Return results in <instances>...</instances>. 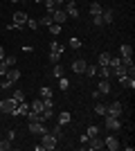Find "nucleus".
Here are the masks:
<instances>
[{"mask_svg": "<svg viewBox=\"0 0 135 151\" xmlns=\"http://www.w3.org/2000/svg\"><path fill=\"white\" fill-rule=\"evenodd\" d=\"M104 147H106V149H110V151H117L122 145H119V140H117L115 135H108V138L104 140Z\"/></svg>", "mask_w": 135, "mask_h": 151, "instance_id": "9d476101", "label": "nucleus"}, {"mask_svg": "<svg viewBox=\"0 0 135 151\" xmlns=\"http://www.w3.org/2000/svg\"><path fill=\"white\" fill-rule=\"evenodd\" d=\"M122 113H124L122 101H113V104L106 106V115H110V117H122Z\"/></svg>", "mask_w": 135, "mask_h": 151, "instance_id": "7ed1b4c3", "label": "nucleus"}, {"mask_svg": "<svg viewBox=\"0 0 135 151\" xmlns=\"http://www.w3.org/2000/svg\"><path fill=\"white\" fill-rule=\"evenodd\" d=\"M9 2H20V0H9Z\"/></svg>", "mask_w": 135, "mask_h": 151, "instance_id": "a18cd8bd", "label": "nucleus"}, {"mask_svg": "<svg viewBox=\"0 0 135 151\" xmlns=\"http://www.w3.org/2000/svg\"><path fill=\"white\" fill-rule=\"evenodd\" d=\"M52 77L54 79H61V77H65V70L61 63H54V68H52Z\"/></svg>", "mask_w": 135, "mask_h": 151, "instance_id": "a211bd4d", "label": "nucleus"}, {"mask_svg": "<svg viewBox=\"0 0 135 151\" xmlns=\"http://www.w3.org/2000/svg\"><path fill=\"white\" fill-rule=\"evenodd\" d=\"M86 135H88V140H90V138H95V135H99V126H95V124H92V126H88Z\"/></svg>", "mask_w": 135, "mask_h": 151, "instance_id": "a878e982", "label": "nucleus"}, {"mask_svg": "<svg viewBox=\"0 0 135 151\" xmlns=\"http://www.w3.org/2000/svg\"><path fill=\"white\" fill-rule=\"evenodd\" d=\"M52 2H54L56 7H61V5H63V0H52Z\"/></svg>", "mask_w": 135, "mask_h": 151, "instance_id": "c03bdc74", "label": "nucleus"}, {"mask_svg": "<svg viewBox=\"0 0 135 151\" xmlns=\"http://www.w3.org/2000/svg\"><path fill=\"white\" fill-rule=\"evenodd\" d=\"M11 149V142L9 140H0V151H9Z\"/></svg>", "mask_w": 135, "mask_h": 151, "instance_id": "e433bc0d", "label": "nucleus"}, {"mask_svg": "<svg viewBox=\"0 0 135 151\" xmlns=\"http://www.w3.org/2000/svg\"><path fill=\"white\" fill-rule=\"evenodd\" d=\"M29 133L43 135V133H47V126H43V122H29Z\"/></svg>", "mask_w": 135, "mask_h": 151, "instance_id": "6e6552de", "label": "nucleus"}, {"mask_svg": "<svg viewBox=\"0 0 135 151\" xmlns=\"http://www.w3.org/2000/svg\"><path fill=\"white\" fill-rule=\"evenodd\" d=\"M119 54H122V57H131V54H133V45L124 43L122 47H119Z\"/></svg>", "mask_w": 135, "mask_h": 151, "instance_id": "4be33fe9", "label": "nucleus"}, {"mask_svg": "<svg viewBox=\"0 0 135 151\" xmlns=\"http://www.w3.org/2000/svg\"><path fill=\"white\" fill-rule=\"evenodd\" d=\"M61 27H63V25H56V23H52V25H50V34H54V36H56V34H61Z\"/></svg>", "mask_w": 135, "mask_h": 151, "instance_id": "f704fd0d", "label": "nucleus"}, {"mask_svg": "<svg viewBox=\"0 0 135 151\" xmlns=\"http://www.w3.org/2000/svg\"><path fill=\"white\" fill-rule=\"evenodd\" d=\"M52 20H54L56 25H63L65 20H68V14H65V9H63V7H56V9L52 12Z\"/></svg>", "mask_w": 135, "mask_h": 151, "instance_id": "39448f33", "label": "nucleus"}, {"mask_svg": "<svg viewBox=\"0 0 135 151\" xmlns=\"http://www.w3.org/2000/svg\"><path fill=\"white\" fill-rule=\"evenodd\" d=\"M79 142H81V147H84V149H86V145H88V135H86V133H84V135L79 138Z\"/></svg>", "mask_w": 135, "mask_h": 151, "instance_id": "79ce46f5", "label": "nucleus"}, {"mask_svg": "<svg viewBox=\"0 0 135 151\" xmlns=\"http://www.w3.org/2000/svg\"><path fill=\"white\" fill-rule=\"evenodd\" d=\"M86 65H88V63H86L84 59H74V61H72V72L84 75V72H86Z\"/></svg>", "mask_w": 135, "mask_h": 151, "instance_id": "9b49d317", "label": "nucleus"}, {"mask_svg": "<svg viewBox=\"0 0 135 151\" xmlns=\"http://www.w3.org/2000/svg\"><path fill=\"white\" fill-rule=\"evenodd\" d=\"M11 97H14L16 101H25V93H23V90H14Z\"/></svg>", "mask_w": 135, "mask_h": 151, "instance_id": "72a5a7b5", "label": "nucleus"}, {"mask_svg": "<svg viewBox=\"0 0 135 151\" xmlns=\"http://www.w3.org/2000/svg\"><path fill=\"white\" fill-rule=\"evenodd\" d=\"M7 70H9V68H7V63H5V61H0V77H5V75H7Z\"/></svg>", "mask_w": 135, "mask_h": 151, "instance_id": "58836bf2", "label": "nucleus"}, {"mask_svg": "<svg viewBox=\"0 0 135 151\" xmlns=\"http://www.w3.org/2000/svg\"><path fill=\"white\" fill-rule=\"evenodd\" d=\"M2 61L7 63V68H16V57H14V54H5Z\"/></svg>", "mask_w": 135, "mask_h": 151, "instance_id": "393cba45", "label": "nucleus"}, {"mask_svg": "<svg viewBox=\"0 0 135 151\" xmlns=\"http://www.w3.org/2000/svg\"><path fill=\"white\" fill-rule=\"evenodd\" d=\"M16 104H18V101L14 99V97H9V99H2V101H0V111H2L5 115H14V108H16Z\"/></svg>", "mask_w": 135, "mask_h": 151, "instance_id": "20e7f679", "label": "nucleus"}, {"mask_svg": "<svg viewBox=\"0 0 135 151\" xmlns=\"http://www.w3.org/2000/svg\"><path fill=\"white\" fill-rule=\"evenodd\" d=\"M56 145H59V138H56V135H52L50 131L41 135V147H43L45 151H52V149H56Z\"/></svg>", "mask_w": 135, "mask_h": 151, "instance_id": "f03ea898", "label": "nucleus"}, {"mask_svg": "<svg viewBox=\"0 0 135 151\" xmlns=\"http://www.w3.org/2000/svg\"><path fill=\"white\" fill-rule=\"evenodd\" d=\"M97 90H99L101 95H108L110 90H113V88H110V81H108V79H99V86H97Z\"/></svg>", "mask_w": 135, "mask_h": 151, "instance_id": "f3484780", "label": "nucleus"}, {"mask_svg": "<svg viewBox=\"0 0 135 151\" xmlns=\"http://www.w3.org/2000/svg\"><path fill=\"white\" fill-rule=\"evenodd\" d=\"M56 81H59V88H61V90H68V88H70V81H68L65 77H61V79H56Z\"/></svg>", "mask_w": 135, "mask_h": 151, "instance_id": "7c9ffc66", "label": "nucleus"}, {"mask_svg": "<svg viewBox=\"0 0 135 151\" xmlns=\"http://www.w3.org/2000/svg\"><path fill=\"white\" fill-rule=\"evenodd\" d=\"M52 135H56V138H61V124H59V126H54V129H52Z\"/></svg>", "mask_w": 135, "mask_h": 151, "instance_id": "a19ab883", "label": "nucleus"}, {"mask_svg": "<svg viewBox=\"0 0 135 151\" xmlns=\"http://www.w3.org/2000/svg\"><path fill=\"white\" fill-rule=\"evenodd\" d=\"M70 120H72V115L68 113V111H61V113H59V124H61V126L70 124Z\"/></svg>", "mask_w": 135, "mask_h": 151, "instance_id": "6ab92c4d", "label": "nucleus"}, {"mask_svg": "<svg viewBox=\"0 0 135 151\" xmlns=\"http://www.w3.org/2000/svg\"><path fill=\"white\" fill-rule=\"evenodd\" d=\"M108 63H110V52H101L97 59V65H108Z\"/></svg>", "mask_w": 135, "mask_h": 151, "instance_id": "aec40b11", "label": "nucleus"}, {"mask_svg": "<svg viewBox=\"0 0 135 151\" xmlns=\"http://www.w3.org/2000/svg\"><path fill=\"white\" fill-rule=\"evenodd\" d=\"M101 20H104V25H113V20H115V14H113V9H101Z\"/></svg>", "mask_w": 135, "mask_h": 151, "instance_id": "4468645a", "label": "nucleus"}, {"mask_svg": "<svg viewBox=\"0 0 135 151\" xmlns=\"http://www.w3.org/2000/svg\"><path fill=\"white\" fill-rule=\"evenodd\" d=\"M34 2H45V0H34Z\"/></svg>", "mask_w": 135, "mask_h": 151, "instance_id": "49530a36", "label": "nucleus"}, {"mask_svg": "<svg viewBox=\"0 0 135 151\" xmlns=\"http://www.w3.org/2000/svg\"><path fill=\"white\" fill-rule=\"evenodd\" d=\"M18 79H20V72H18L16 68H9V70H7V75L2 77V81H0V88H2V90L11 88V86L18 81Z\"/></svg>", "mask_w": 135, "mask_h": 151, "instance_id": "f257e3e1", "label": "nucleus"}, {"mask_svg": "<svg viewBox=\"0 0 135 151\" xmlns=\"http://www.w3.org/2000/svg\"><path fill=\"white\" fill-rule=\"evenodd\" d=\"M50 63H61V54L59 52H50Z\"/></svg>", "mask_w": 135, "mask_h": 151, "instance_id": "c9c22d12", "label": "nucleus"}, {"mask_svg": "<svg viewBox=\"0 0 135 151\" xmlns=\"http://www.w3.org/2000/svg\"><path fill=\"white\" fill-rule=\"evenodd\" d=\"M41 99H52V88H41Z\"/></svg>", "mask_w": 135, "mask_h": 151, "instance_id": "c756f323", "label": "nucleus"}, {"mask_svg": "<svg viewBox=\"0 0 135 151\" xmlns=\"http://www.w3.org/2000/svg\"><path fill=\"white\" fill-rule=\"evenodd\" d=\"M29 108H32V111H36V113H41V111H43V99H41V97H36V99H34L32 101V106H29Z\"/></svg>", "mask_w": 135, "mask_h": 151, "instance_id": "412c9836", "label": "nucleus"}, {"mask_svg": "<svg viewBox=\"0 0 135 151\" xmlns=\"http://www.w3.org/2000/svg\"><path fill=\"white\" fill-rule=\"evenodd\" d=\"M27 113H29V104L18 101V104H16V108H14V117H25Z\"/></svg>", "mask_w": 135, "mask_h": 151, "instance_id": "0eeeda50", "label": "nucleus"}, {"mask_svg": "<svg viewBox=\"0 0 135 151\" xmlns=\"http://www.w3.org/2000/svg\"><path fill=\"white\" fill-rule=\"evenodd\" d=\"M84 75H88V77H97V65H86V72Z\"/></svg>", "mask_w": 135, "mask_h": 151, "instance_id": "2f4dec72", "label": "nucleus"}, {"mask_svg": "<svg viewBox=\"0 0 135 151\" xmlns=\"http://www.w3.org/2000/svg\"><path fill=\"white\" fill-rule=\"evenodd\" d=\"M104 117H106V122H104L106 129H110V131H119L122 129V120L119 117H110V115H104Z\"/></svg>", "mask_w": 135, "mask_h": 151, "instance_id": "423d86ee", "label": "nucleus"}, {"mask_svg": "<svg viewBox=\"0 0 135 151\" xmlns=\"http://www.w3.org/2000/svg\"><path fill=\"white\" fill-rule=\"evenodd\" d=\"M52 23H54V20H52V14H45L43 18H41V20H39V25H45V27H50V25H52Z\"/></svg>", "mask_w": 135, "mask_h": 151, "instance_id": "bb28decb", "label": "nucleus"}, {"mask_svg": "<svg viewBox=\"0 0 135 151\" xmlns=\"http://www.w3.org/2000/svg\"><path fill=\"white\" fill-rule=\"evenodd\" d=\"M68 45H70L72 50H79V47H81V41H79V38H77V36H72V38H70V41H68Z\"/></svg>", "mask_w": 135, "mask_h": 151, "instance_id": "cd10ccee", "label": "nucleus"}, {"mask_svg": "<svg viewBox=\"0 0 135 151\" xmlns=\"http://www.w3.org/2000/svg\"><path fill=\"white\" fill-rule=\"evenodd\" d=\"M25 25L29 27V29H39V20H36V18H27Z\"/></svg>", "mask_w": 135, "mask_h": 151, "instance_id": "473e14b6", "label": "nucleus"}, {"mask_svg": "<svg viewBox=\"0 0 135 151\" xmlns=\"http://www.w3.org/2000/svg\"><path fill=\"white\" fill-rule=\"evenodd\" d=\"M119 83H122L124 90H133V88H135V79H133V77H129V75L119 77Z\"/></svg>", "mask_w": 135, "mask_h": 151, "instance_id": "ddd939ff", "label": "nucleus"}, {"mask_svg": "<svg viewBox=\"0 0 135 151\" xmlns=\"http://www.w3.org/2000/svg\"><path fill=\"white\" fill-rule=\"evenodd\" d=\"M65 14H68V18H79V7H77V2H68V5H65Z\"/></svg>", "mask_w": 135, "mask_h": 151, "instance_id": "2eb2a0df", "label": "nucleus"}, {"mask_svg": "<svg viewBox=\"0 0 135 151\" xmlns=\"http://www.w3.org/2000/svg\"><path fill=\"white\" fill-rule=\"evenodd\" d=\"M0 115H2V111H0Z\"/></svg>", "mask_w": 135, "mask_h": 151, "instance_id": "de8ad7c7", "label": "nucleus"}, {"mask_svg": "<svg viewBox=\"0 0 135 151\" xmlns=\"http://www.w3.org/2000/svg\"><path fill=\"white\" fill-rule=\"evenodd\" d=\"M50 52H59V54H63V45L59 43V41H52V43H50Z\"/></svg>", "mask_w": 135, "mask_h": 151, "instance_id": "b1692460", "label": "nucleus"}, {"mask_svg": "<svg viewBox=\"0 0 135 151\" xmlns=\"http://www.w3.org/2000/svg\"><path fill=\"white\" fill-rule=\"evenodd\" d=\"M97 77H99V79H110V77H113L110 65H97Z\"/></svg>", "mask_w": 135, "mask_h": 151, "instance_id": "dca6fc26", "label": "nucleus"}, {"mask_svg": "<svg viewBox=\"0 0 135 151\" xmlns=\"http://www.w3.org/2000/svg\"><path fill=\"white\" fill-rule=\"evenodd\" d=\"M86 149H92V151H99V149H104V140L99 138V135L90 138V140H88V145H86Z\"/></svg>", "mask_w": 135, "mask_h": 151, "instance_id": "1a4fd4ad", "label": "nucleus"}, {"mask_svg": "<svg viewBox=\"0 0 135 151\" xmlns=\"http://www.w3.org/2000/svg\"><path fill=\"white\" fill-rule=\"evenodd\" d=\"M27 18H29V16H27L25 12H16V14H14V20H11V23H14L16 27H23V25L27 23Z\"/></svg>", "mask_w": 135, "mask_h": 151, "instance_id": "f8f14e48", "label": "nucleus"}, {"mask_svg": "<svg viewBox=\"0 0 135 151\" xmlns=\"http://www.w3.org/2000/svg\"><path fill=\"white\" fill-rule=\"evenodd\" d=\"M92 25H95V27H104V20H101V16H92Z\"/></svg>", "mask_w": 135, "mask_h": 151, "instance_id": "4c0bfd02", "label": "nucleus"}, {"mask_svg": "<svg viewBox=\"0 0 135 151\" xmlns=\"http://www.w3.org/2000/svg\"><path fill=\"white\" fill-rule=\"evenodd\" d=\"M101 9H104V7L99 5V2H92V5H90V16H99Z\"/></svg>", "mask_w": 135, "mask_h": 151, "instance_id": "5701e85b", "label": "nucleus"}, {"mask_svg": "<svg viewBox=\"0 0 135 151\" xmlns=\"http://www.w3.org/2000/svg\"><path fill=\"white\" fill-rule=\"evenodd\" d=\"M2 59H5V47L0 45V61H2Z\"/></svg>", "mask_w": 135, "mask_h": 151, "instance_id": "37998d69", "label": "nucleus"}, {"mask_svg": "<svg viewBox=\"0 0 135 151\" xmlns=\"http://www.w3.org/2000/svg\"><path fill=\"white\" fill-rule=\"evenodd\" d=\"M95 113H97V115H106V104L97 101V104H95Z\"/></svg>", "mask_w": 135, "mask_h": 151, "instance_id": "c85d7f7f", "label": "nucleus"}, {"mask_svg": "<svg viewBox=\"0 0 135 151\" xmlns=\"http://www.w3.org/2000/svg\"><path fill=\"white\" fill-rule=\"evenodd\" d=\"M7 140H9V142H14V140H16V131H14V129H9V131H7Z\"/></svg>", "mask_w": 135, "mask_h": 151, "instance_id": "ea45409f", "label": "nucleus"}]
</instances>
